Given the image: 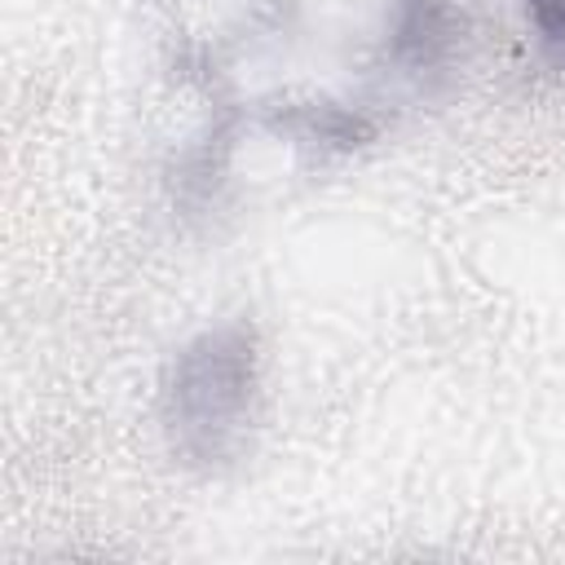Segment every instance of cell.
<instances>
[{
    "instance_id": "obj_1",
    "label": "cell",
    "mask_w": 565,
    "mask_h": 565,
    "mask_svg": "<svg viewBox=\"0 0 565 565\" xmlns=\"http://www.w3.org/2000/svg\"><path fill=\"white\" fill-rule=\"evenodd\" d=\"M260 358L243 322L212 327L177 349L163 371L159 415L172 455L194 468H221L243 455L256 424Z\"/></svg>"
},
{
    "instance_id": "obj_2",
    "label": "cell",
    "mask_w": 565,
    "mask_h": 565,
    "mask_svg": "<svg viewBox=\"0 0 565 565\" xmlns=\"http://www.w3.org/2000/svg\"><path fill=\"white\" fill-rule=\"evenodd\" d=\"M463 18L455 0H397L388 22V53L406 75L441 71L459 44Z\"/></svg>"
},
{
    "instance_id": "obj_3",
    "label": "cell",
    "mask_w": 565,
    "mask_h": 565,
    "mask_svg": "<svg viewBox=\"0 0 565 565\" xmlns=\"http://www.w3.org/2000/svg\"><path fill=\"white\" fill-rule=\"evenodd\" d=\"M525 13L539 31V40L565 57V0H525Z\"/></svg>"
}]
</instances>
